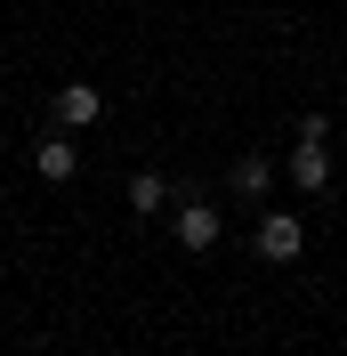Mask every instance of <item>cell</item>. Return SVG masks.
I'll use <instances>...</instances> for the list:
<instances>
[{"mask_svg":"<svg viewBox=\"0 0 347 356\" xmlns=\"http://www.w3.org/2000/svg\"><path fill=\"white\" fill-rule=\"evenodd\" d=\"M33 170H41V178H73V170H81V146H65V138H41V146H33Z\"/></svg>","mask_w":347,"mask_h":356,"instance_id":"8992f818","label":"cell"},{"mask_svg":"<svg viewBox=\"0 0 347 356\" xmlns=\"http://www.w3.org/2000/svg\"><path fill=\"white\" fill-rule=\"evenodd\" d=\"M299 251H307V227L291 219V211H266V219H259V259L291 267V259H299Z\"/></svg>","mask_w":347,"mask_h":356,"instance_id":"6da1fadb","label":"cell"},{"mask_svg":"<svg viewBox=\"0 0 347 356\" xmlns=\"http://www.w3.org/2000/svg\"><path fill=\"white\" fill-rule=\"evenodd\" d=\"M162 202H170V178H162V170H137L130 178V211H162Z\"/></svg>","mask_w":347,"mask_h":356,"instance_id":"52a82bcc","label":"cell"},{"mask_svg":"<svg viewBox=\"0 0 347 356\" xmlns=\"http://www.w3.org/2000/svg\"><path fill=\"white\" fill-rule=\"evenodd\" d=\"M226 186H235V195H251V202H259L266 186H275V162H266V154H235V170H226Z\"/></svg>","mask_w":347,"mask_h":356,"instance_id":"5b68a950","label":"cell"},{"mask_svg":"<svg viewBox=\"0 0 347 356\" xmlns=\"http://www.w3.org/2000/svg\"><path fill=\"white\" fill-rule=\"evenodd\" d=\"M105 113V97H97V81H57V122L65 130H89Z\"/></svg>","mask_w":347,"mask_h":356,"instance_id":"3957f363","label":"cell"},{"mask_svg":"<svg viewBox=\"0 0 347 356\" xmlns=\"http://www.w3.org/2000/svg\"><path fill=\"white\" fill-rule=\"evenodd\" d=\"M291 186H307V195H323V186H331V138H299V154H291Z\"/></svg>","mask_w":347,"mask_h":356,"instance_id":"7a4b0ae2","label":"cell"},{"mask_svg":"<svg viewBox=\"0 0 347 356\" xmlns=\"http://www.w3.org/2000/svg\"><path fill=\"white\" fill-rule=\"evenodd\" d=\"M178 243L186 251H210L218 243V211L210 202H178Z\"/></svg>","mask_w":347,"mask_h":356,"instance_id":"277c9868","label":"cell"}]
</instances>
